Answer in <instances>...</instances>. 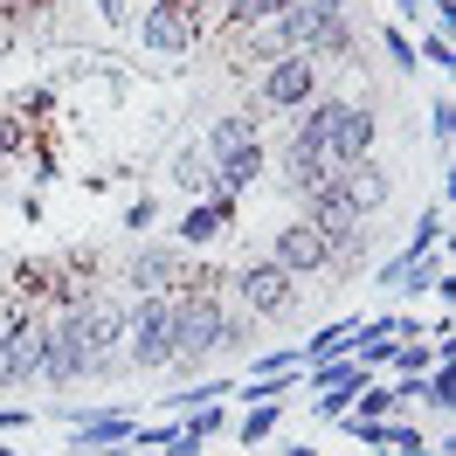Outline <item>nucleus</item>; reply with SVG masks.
Masks as SVG:
<instances>
[{"label": "nucleus", "instance_id": "1", "mask_svg": "<svg viewBox=\"0 0 456 456\" xmlns=\"http://www.w3.org/2000/svg\"><path fill=\"white\" fill-rule=\"evenodd\" d=\"M284 145H305V152H318V159H332V167L346 173V167H360V159H373L380 118H373V104H353V97H325V90H318L305 111H290Z\"/></svg>", "mask_w": 456, "mask_h": 456}, {"label": "nucleus", "instance_id": "2", "mask_svg": "<svg viewBox=\"0 0 456 456\" xmlns=\"http://www.w3.org/2000/svg\"><path fill=\"white\" fill-rule=\"evenodd\" d=\"M353 14H346V0H290L284 14L270 21V28L249 35V49L263 56H312V62H332V56H353Z\"/></svg>", "mask_w": 456, "mask_h": 456}, {"label": "nucleus", "instance_id": "3", "mask_svg": "<svg viewBox=\"0 0 456 456\" xmlns=\"http://www.w3.org/2000/svg\"><path fill=\"white\" fill-rule=\"evenodd\" d=\"M222 318H228V297L215 290H173V373H208L215 360H228V339H222Z\"/></svg>", "mask_w": 456, "mask_h": 456}, {"label": "nucleus", "instance_id": "4", "mask_svg": "<svg viewBox=\"0 0 456 456\" xmlns=\"http://www.w3.org/2000/svg\"><path fill=\"white\" fill-rule=\"evenodd\" d=\"M42 360H49V312L14 297L7 318H0V395L42 387Z\"/></svg>", "mask_w": 456, "mask_h": 456}, {"label": "nucleus", "instance_id": "5", "mask_svg": "<svg viewBox=\"0 0 456 456\" xmlns=\"http://www.w3.org/2000/svg\"><path fill=\"white\" fill-rule=\"evenodd\" d=\"M228 305H242L256 325H290L305 312V284L284 277L270 256H249L242 270H228Z\"/></svg>", "mask_w": 456, "mask_h": 456}, {"label": "nucleus", "instance_id": "6", "mask_svg": "<svg viewBox=\"0 0 456 456\" xmlns=\"http://www.w3.org/2000/svg\"><path fill=\"white\" fill-rule=\"evenodd\" d=\"M125 373H173V297H125Z\"/></svg>", "mask_w": 456, "mask_h": 456}, {"label": "nucleus", "instance_id": "7", "mask_svg": "<svg viewBox=\"0 0 456 456\" xmlns=\"http://www.w3.org/2000/svg\"><path fill=\"white\" fill-rule=\"evenodd\" d=\"M187 270H194V249H180V242H159V235H145L132 256L118 263V290L125 297H173V290L187 284Z\"/></svg>", "mask_w": 456, "mask_h": 456}, {"label": "nucleus", "instance_id": "8", "mask_svg": "<svg viewBox=\"0 0 456 456\" xmlns=\"http://www.w3.org/2000/svg\"><path fill=\"white\" fill-rule=\"evenodd\" d=\"M318 69L325 62H312V56H270L263 62V77H256V104L249 111H263V118H290V111H305L318 97Z\"/></svg>", "mask_w": 456, "mask_h": 456}, {"label": "nucleus", "instance_id": "9", "mask_svg": "<svg viewBox=\"0 0 456 456\" xmlns=\"http://www.w3.org/2000/svg\"><path fill=\"white\" fill-rule=\"evenodd\" d=\"M132 35L152 56H194L200 49V7L194 0H145V14H132Z\"/></svg>", "mask_w": 456, "mask_h": 456}, {"label": "nucleus", "instance_id": "10", "mask_svg": "<svg viewBox=\"0 0 456 456\" xmlns=\"http://www.w3.org/2000/svg\"><path fill=\"white\" fill-rule=\"evenodd\" d=\"M373 284L387 290L395 305H408V297H436V290H450V249H436V256H380L373 263Z\"/></svg>", "mask_w": 456, "mask_h": 456}, {"label": "nucleus", "instance_id": "11", "mask_svg": "<svg viewBox=\"0 0 456 456\" xmlns=\"http://www.w3.org/2000/svg\"><path fill=\"white\" fill-rule=\"evenodd\" d=\"M84 353H90V380H118L125 373V297L84 305Z\"/></svg>", "mask_w": 456, "mask_h": 456}, {"label": "nucleus", "instance_id": "12", "mask_svg": "<svg viewBox=\"0 0 456 456\" xmlns=\"http://www.w3.org/2000/svg\"><path fill=\"white\" fill-rule=\"evenodd\" d=\"M270 263H277L284 277H297V284H312V277H325V270H332V242H325L305 215H290V222L270 235Z\"/></svg>", "mask_w": 456, "mask_h": 456}, {"label": "nucleus", "instance_id": "13", "mask_svg": "<svg viewBox=\"0 0 456 456\" xmlns=\"http://www.w3.org/2000/svg\"><path fill=\"white\" fill-rule=\"evenodd\" d=\"M270 180L305 208L318 187H332V180H339V167H332V159H318V152H305V145H277V152H270Z\"/></svg>", "mask_w": 456, "mask_h": 456}, {"label": "nucleus", "instance_id": "14", "mask_svg": "<svg viewBox=\"0 0 456 456\" xmlns=\"http://www.w3.org/2000/svg\"><path fill=\"white\" fill-rule=\"evenodd\" d=\"M235 222H242V200H187L180 222H173V242L180 249H215Z\"/></svg>", "mask_w": 456, "mask_h": 456}, {"label": "nucleus", "instance_id": "15", "mask_svg": "<svg viewBox=\"0 0 456 456\" xmlns=\"http://www.w3.org/2000/svg\"><path fill=\"white\" fill-rule=\"evenodd\" d=\"M339 194L353 200V208H360V215H380V208H387V200H395V173L380 167V159H360V167H346L339 173Z\"/></svg>", "mask_w": 456, "mask_h": 456}, {"label": "nucleus", "instance_id": "16", "mask_svg": "<svg viewBox=\"0 0 456 456\" xmlns=\"http://www.w3.org/2000/svg\"><path fill=\"white\" fill-rule=\"evenodd\" d=\"M167 180H173V194H187V200H215V152H208L200 139H187L180 152H173Z\"/></svg>", "mask_w": 456, "mask_h": 456}, {"label": "nucleus", "instance_id": "17", "mask_svg": "<svg viewBox=\"0 0 456 456\" xmlns=\"http://www.w3.org/2000/svg\"><path fill=\"white\" fill-rule=\"evenodd\" d=\"M200 145H208L215 159H228V152H249V145H263V118H256V111H222L208 132H200Z\"/></svg>", "mask_w": 456, "mask_h": 456}, {"label": "nucleus", "instance_id": "18", "mask_svg": "<svg viewBox=\"0 0 456 456\" xmlns=\"http://www.w3.org/2000/svg\"><path fill=\"white\" fill-rule=\"evenodd\" d=\"M284 408H290V401H249V408L228 422V428H235V450H263V443L277 436V422H284Z\"/></svg>", "mask_w": 456, "mask_h": 456}, {"label": "nucleus", "instance_id": "19", "mask_svg": "<svg viewBox=\"0 0 456 456\" xmlns=\"http://www.w3.org/2000/svg\"><path fill=\"white\" fill-rule=\"evenodd\" d=\"M353 332H360V318H332V325H318L312 339H297V367H312V360H346V353H353Z\"/></svg>", "mask_w": 456, "mask_h": 456}, {"label": "nucleus", "instance_id": "20", "mask_svg": "<svg viewBox=\"0 0 456 456\" xmlns=\"http://www.w3.org/2000/svg\"><path fill=\"white\" fill-rule=\"evenodd\" d=\"M415 408H428L436 422H450V408H456V373H450V353H436V367L415 380Z\"/></svg>", "mask_w": 456, "mask_h": 456}, {"label": "nucleus", "instance_id": "21", "mask_svg": "<svg viewBox=\"0 0 456 456\" xmlns=\"http://www.w3.org/2000/svg\"><path fill=\"white\" fill-rule=\"evenodd\" d=\"M436 367V346L428 339H395V353H387V373L395 380H415V373H428Z\"/></svg>", "mask_w": 456, "mask_h": 456}, {"label": "nucleus", "instance_id": "22", "mask_svg": "<svg viewBox=\"0 0 456 456\" xmlns=\"http://www.w3.org/2000/svg\"><path fill=\"white\" fill-rule=\"evenodd\" d=\"M346 415H367V422H387V415H401V408H395V387H387V380L373 373L367 387H360V401H353Z\"/></svg>", "mask_w": 456, "mask_h": 456}, {"label": "nucleus", "instance_id": "23", "mask_svg": "<svg viewBox=\"0 0 456 456\" xmlns=\"http://www.w3.org/2000/svg\"><path fill=\"white\" fill-rule=\"evenodd\" d=\"M450 21H428V35L415 42V62H428V69H450Z\"/></svg>", "mask_w": 456, "mask_h": 456}, {"label": "nucleus", "instance_id": "24", "mask_svg": "<svg viewBox=\"0 0 456 456\" xmlns=\"http://www.w3.org/2000/svg\"><path fill=\"white\" fill-rule=\"evenodd\" d=\"M450 132H456V104H450V90H436V104H428V139H436L443 159H450Z\"/></svg>", "mask_w": 456, "mask_h": 456}, {"label": "nucleus", "instance_id": "25", "mask_svg": "<svg viewBox=\"0 0 456 456\" xmlns=\"http://www.w3.org/2000/svg\"><path fill=\"white\" fill-rule=\"evenodd\" d=\"M380 49H387V62H395V69H408V77L422 69V62H415V35H408V28H395V21L380 28Z\"/></svg>", "mask_w": 456, "mask_h": 456}, {"label": "nucleus", "instance_id": "26", "mask_svg": "<svg viewBox=\"0 0 456 456\" xmlns=\"http://www.w3.org/2000/svg\"><path fill=\"white\" fill-rule=\"evenodd\" d=\"M118 228H125V235H139V242H145V235L159 228V200H152V194H139L132 208H125V222H118Z\"/></svg>", "mask_w": 456, "mask_h": 456}, {"label": "nucleus", "instance_id": "27", "mask_svg": "<svg viewBox=\"0 0 456 456\" xmlns=\"http://www.w3.org/2000/svg\"><path fill=\"white\" fill-rule=\"evenodd\" d=\"M28 145V118H0V159H14Z\"/></svg>", "mask_w": 456, "mask_h": 456}, {"label": "nucleus", "instance_id": "28", "mask_svg": "<svg viewBox=\"0 0 456 456\" xmlns=\"http://www.w3.org/2000/svg\"><path fill=\"white\" fill-rule=\"evenodd\" d=\"M21 111H28V125H35V118H49V111H56V84L28 90V97H21Z\"/></svg>", "mask_w": 456, "mask_h": 456}, {"label": "nucleus", "instance_id": "29", "mask_svg": "<svg viewBox=\"0 0 456 456\" xmlns=\"http://www.w3.org/2000/svg\"><path fill=\"white\" fill-rule=\"evenodd\" d=\"M35 408H21V401H0V436H14V428H28Z\"/></svg>", "mask_w": 456, "mask_h": 456}, {"label": "nucleus", "instance_id": "30", "mask_svg": "<svg viewBox=\"0 0 456 456\" xmlns=\"http://www.w3.org/2000/svg\"><path fill=\"white\" fill-rule=\"evenodd\" d=\"M90 7H97L111 28H132V0H90Z\"/></svg>", "mask_w": 456, "mask_h": 456}, {"label": "nucleus", "instance_id": "31", "mask_svg": "<svg viewBox=\"0 0 456 456\" xmlns=\"http://www.w3.org/2000/svg\"><path fill=\"white\" fill-rule=\"evenodd\" d=\"M395 14H401L395 28H408V21H422V0H395Z\"/></svg>", "mask_w": 456, "mask_h": 456}, {"label": "nucleus", "instance_id": "32", "mask_svg": "<svg viewBox=\"0 0 456 456\" xmlns=\"http://www.w3.org/2000/svg\"><path fill=\"white\" fill-rule=\"evenodd\" d=\"M422 14L428 21H450V0H422Z\"/></svg>", "mask_w": 456, "mask_h": 456}, {"label": "nucleus", "instance_id": "33", "mask_svg": "<svg viewBox=\"0 0 456 456\" xmlns=\"http://www.w3.org/2000/svg\"><path fill=\"white\" fill-rule=\"evenodd\" d=\"M0 456H14V443H7V436H0Z\"/></svg>", "mask_w": 456, "mask_h": 456}, {"label": "nucleus", "instance_id": "34", "mask_svg": "<svg viewBox=\"0 0 456 456\" xmlns=\"http://www.w3.org/2000/svg\"><path fill=\"white\" fill-rule=\"evenodd\" d=\"M132 456H167V450H132Z\"/></svg>", "mask_w": 456, "mask_h": 456}, {"label": "nucleus", "instance_id": "35", "mask_svg": "<svg viewBox=\"0 0 456 456\" xmlns=\"http://www.w3.org/2000/svg\"><path fill=\"white\" fill-rule=\"evenodd\" d=\"M62 7H84V0H62Z\"/></svg>", "mask_w": 456, "mask_h": 456}, {"label": "nucleus", "instance_id": "36", "mask_svg": "<svg viewBox=\"0 0 456 456\" xmlns=\"http://www.w3.org/2000/svg\"><path fill=\"white\" fill-rule=\"evenodd\" d=\"M62 456H84V450H62Z\"/></svg>", "mask_w": 456, "mask_h": 456}, {"label": "nucleus", "instance_id": "37", "mask_svg": "<svg viewBox=\"0 0 456 456\" xmlns=\"http://www.w3.org/2000/svg\"><path fill=\"white\" fill-rule=\"evenodd\" d=\"M215 7H222V0H215Z\"/></svg>", "mask_w": 456, "mask_h": 456}]
</instances>
